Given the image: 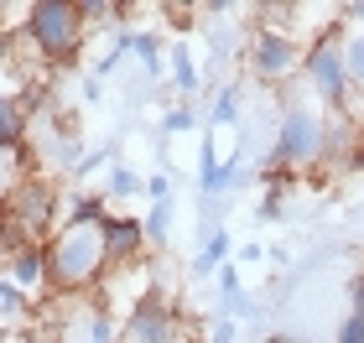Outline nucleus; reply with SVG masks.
Here are the masks:
<instances>
[{"instance_id":"1","label":"nucleus","mask_w":364,"mask_h":343,"mask_svg":"<svg viewBox=\"0 0 364 343\" xmlns=\"http://www.w3.org/2000/svg\"><path fill=\"white\" fill-rule=\"evenodd\" d=\"M109 281V255H105V234L99 229H78L63 224L47 239V286L58 297H84Z\"/></svg>"},{"instance_id":"2","label":"nucleus","mask_w":364,"mask_h":343,"mask_svg":"<svg viewBox=\"0 0 364 343\" xmlns=\"http://www.w3.org/2000/svg\"><path fill=\"white\" fill-rule=\"evenodd\" d=\"M21 37L47 68H68V62H78V53H84L89 21H84V11H78V0H31L26 21H21Z\"/></svg>"},{"instance_id":"3","label":"nucleus","mask_w":364,"mask_h":343,"mask_svg":"<svg viewBox=\"0 0 364 343\" xmlns=\"http://www.w3.org/2000/svg\"><path fill=\"white\" fill-rule=\"evenodd\" d=\"M0 203H6L16 234H21L26 244H47L63 229V192H58V183L47 172H26Z\"/></svg>"},{"instance_id":"4","label":"nucleus","mask_w":364,"mask_h":343,"mask_svg":"<svg viewBox=\"0 0 364 343\" xmlns=\"http://www.w3.org/2000/svg\"><path fill=\"white\" fill-rule=\"evenodd\" d=\"M302 78L312 84V94H318L328 109H349L354 104V84H349V68H343V26H323L318 37L307 42Z\"/></svg>"},{"instance_id":"5","label":"nucleus","mask_w":364,"mask_h":343,"mask_svg":"<svg viewBox=\"0 0 364 343\" xmlns=\"http://www.w3.org/2000/svg\"><path fill=\"white\" fill-rule=\"evenodd\" d=\"M307 42L296 37L291 26H266L260 21L250 37H245V68H250L260 84H287L291 73H302Z\"/></svg>"},{"instance_id":"6","label":"nucleus","mask_w":364,"mask_h":343,"mask_svg":"<svg viewBox=\"0 0 364 343\" xmlns=\"http://www.w3.org/2000/svg\"><path fill=\"white\" fill-rule=\"evenodd\" d=\"M271 161L276 167H291V172H307L323 161V114L312 104H287L281 109V125H276V141H271Z\"/></svg>"},{"instance_id":"7","label":"nucleus","mask_w":364,"mask_h":343,"mask_svg":"<svg viewBox=\"0 0 364 343\" xmlns=\"http://www.w3.org/2000/svg\"><path fill=\"white\" fill-rule=\"evenodd\" d=\"M120 343H182V317L167 291L146 286L120 322Z\"/></svg>"},{"instance_id":"8","label":"nucleus","mask_w":364,"mask_h":343,"mask_svg":"<svg viewBox=\"0 0 364 343\" xmlns=\"http://www.w3.org/2000/svg\"><path fill=\"white\" fill-rule=\"evenodd\" d=\"M63 317L53 322V343H120V328H114L109 307L105 302H78V297H63Z\"/></svg>"},{"instance_id":"9","label":"nucleus","mask_w":364,"mask_h":343,"mask_svg":"<svg viewBox=\"0 0 364 343\" xmlns=\"http://www.w3.org/2000/svg\"><path fill=\"white\" fill-rule=\"evenodd\" d=\"M99 234H105L109 276H114V271H136V266H146V250H151V239H146V219H141V214H125V208H114V214L99 224Z\"/></svg>"},{"instance_id":"10","label":"nucleus","mask_w":364,"mask_h":343,"mask_svg":"<svg viewBox=\"0 0 364 343\" xmlns=\"http://www.w3.org/2000/svg\"><path fill=\"white\" fill-rule=\"evenodd\" d=\"M250 183H260L255 172H245L240 167V156H219L213 151V141H203L198 146V192H203V198H224V192H245Z\"/></svg>"},{"instance_id":"11","label":"nucleus","mask_w":364,"mask_h":343,"mask_svg":"<svg viewBox=\"0 0 364 343\" xmlns=\"http://www.w3.org/2000/svg\"><path fill=\"white\" fill-rule=\"evenodd\" d=\"M26 146H31V109L21 94H0V151L26 161Z\"/></svg>"},{"instance_id":"12","label":"nucleus","mask_w":364,"mask_h":343,"mask_svg":"<svg viewBox=\"0 0 364 343\" xmlns=\"http://www.w3.org/2000/svg\"><path fill=\"white\" fill-rule=\"evenodd\" d=\"M114 214L109 198H105V187H73L68 198H63V224H78V229H99Z\"/></svg>"},{"instance_id":"13","label":"nucleus","mask_w":364,"mask_h":343,"mask_svg":"<svg viewBox=\"0 0 364 343\" xmlns=\"http://www.w3.org/2000/svg\"><path fill=\"white\" fill-rule=\"evenodd\" d=\"M6 276L16 286H47V244H21V250L6 255Z\"/></svg>"},{"instance_id":"14","label":"nucleus","mask_w":364,"mask_h":343,"mask_svg":"<svg viewBox=\"0 0 364 343\" xmlns=\"http://www.w3.org/2000/svg\"><path fill=\"white\" fill-rule=\"evenodd\" d=\"M114 42L125 47V53H136V62H141V73H151V78H161V68H167V47H161V37H151V31H130V26H120L114 31Z\"/></svg>"},{"instance_id":"15","label":"nucleus","mask_w":364,"mask_h":343,"mask_svg":"<svg viewBox=\"0 0 364 343\" xmlns=\"http://www.w3.org/2000/svg\"><path fill=\"white\" fill-rule=\"evenodd\" d=\"M167 73H172V89L177 94H198V84H203V68H198V58H193L188 42H172L167 47Z\"/></svg>"},{"instance_id":"16","label":"nucleus","mask_w":364,"mask_h":343,"mask_svg":"<svg viewBox=\"0 0 364 343\" xmlns=\"http://www.w3.org/2000/svg\"><path fill=\"white\" fill-rule=\"evenodd\" d=\"M99 187H105L109 203H125V198H141V192H146V177L136 167H125V161H109V172H105Z\"/></svg>"},{"instance_id":"17","label":"nucleus","mask_w":364,"mask_h":343,"mask_svg":"<svg viewBox=\"0 0 364 343\" xmlns=\"http://www.w3.org/2000/svg\"><path fill=\"white\" fill-rule=\"evenodd\" d=\"M229 250H235V244H229V229H208V239H203V250L193 255V276H219V266H229Z\"/></svg>"},{"instance_id":"18","label":"nucleus","mask_w":364,"mask_h":343,"mask_svg":"<svg viewBox=\"0 0 364 343\" xmlns=\"http://www.w3.org/2000/svg\"><path fill=\"white\" fill-rule=\"evenodd\" d=\"M343 68H349L354 94H364V26H343Z\"/></svg>"},{"instance_id":"19","label":"nucleus","mask_w":364,"mask_h":343,"mask_svg":"<svg viewBox=\"0 0 364 343\" xmlns=\"http://www.w3.org/2000/svg\"><path fill=\"white\" fill-rule=\"evenodd\" d=\"M141 219H146V239H151V244H167V239H172V219H177V198L151 203Z\"/></svg>"},{"instance_id":"20","label":"nucleus","mask_w":364,"mask_h":343,"mask_svg":"<svg viewBox=\"0 0 364 343\" xmlns=\"http://www.w3.org/2000/svg\"><path fill=\"white\" fill-rule=\"evenodd\" d=\"M240 114H245V99H240L235 84H224V89L208 99V125H240Z\"/></svg>"},{"instance_id":"21","label":"nucleus","mask_w":364,"mask_h":343,"mask_svg":"<svg viewBox=\"0 0 364 343\" xmlns=\"http://www.w3.org/2000/svg\"><path fill=\"white\" fill-rule=\"evenodd\" d=\"M31 312V302H26V286H16L11 276H0V322H21Z\"/></svg>"},{"instance_id":"22","label":"nucleus","mask_w":364,"mask_h":343,"mask_svg":"<svg viewBox=\"0 0 364 343\" xmlns=\"http://www.w3.org/2000/svg\"><path fill=\"white\" fill-rule=\"evenodd\" d=\"M109 161H114V141H105V146H94V151H84V161L73 167V177H78V187L89 183L94 172H109Z\"/></svg>"},{"instance_id":"23","label":"nucleus","mask_w":364,"mask_h":343,"mask_svg":"<svg viewBox=\"0 0 364 343\" xmlns=\"http://www.w3.org/2000/svg\"><path fill=\"white\" fill-rule=\"evenodd\" d=\"M208 47H213V53H208V73L219 68V62L235 58V37H229V26H224V21H208Z\"/></svg>"},{"instance_id":"24","label":"nucleus","mask_w":364,"mask_h":343,"mask_svg":"<svg viewBox=\"0 0 364 343\" xmlns=\"http://www.w3.org/2000/svg\"><path fill=\"white\" fill-rule=\"evenodd\" d=\"M120 6H125V0H78V11H84L89 26H99V21H120Z\"/></svg>"},{"instance_id":"25","label":"nucleus","mask_w":364,"mask_h":343,"mask_svg":"<svg viewBox=\"0 0 364 343\" xmlns=\"http://www.w3.org/2000/svg\"><path fill=\"white\" fill-rule=\"evenodd\" d=\"M193 125H198V114H193L188 104H177V109H167V114H161V136H188Z\"/></svg>"},{"instance_id":"26","label":"nucleus","mask_w":364,"mask_h":343,"mask_svg":"<svg viewBox=\"0 0 364 343\" xmlns=\"http://www.w3.org/2000/svg\"><path fill=\"white\" fill-rule=\"evenodd\" d=\"M333 343H364V312H343V322H338V333H333Z\"/></svg>"},{"instance_id":"27","label":"nucleus","mask_w":364,"mask_h":343,"mask_svg":"<svg viewBox=\"0 0 364 343\" xmlns=\"http://www.w3.org/2000/svg\"><path fill=\"white\" fill-rule=\"evenodd\" d=\"M208 343H240V322L213 312V322H208Z\"/></svg>"},{"instance_id":"28","label":"nucleus","mask_w":364,"mask_h":343,"mask_svg":"<svg viewBox=\"0 0 364 343\" xmlns=\"http://www.w3.org/2000/svg\"><path fill=\"white\" fill-rule=\"evenodd\" d=\"M281 208H287V192H281V187H266V198H260V208H255V219H281Z\"/></svg>"},{"instance_id":"29","label":"nucleus","mask_w":364,"mask_h":343,"mask_svg":"<svg viewBox=\"0 0 364 343\" xmlns=\"http://www.w3.org/2000/svg\"><path fill=\"white\" fill-rule=\"evenodd\" d=\"M146 198H151V203L177 198V192H172V172H151V177H146Z\"/></svg>"},{"instance_id":"30","label":"nucleus","mask_w":364,"mask_h":343,"mask_svg":"<svg viewBox=\"0 0 364 343\" xmlns=\"http://www.w3.org/2000/svg\"><path fill=\"white\" fill-rule=\"evenodd\" d=\"M213 281H219V297H240V266H235V260H229V266H219V276H213Z\"/></svg>"},{"instance_id":"31","label":"nucleus","mask_w":364,"mask_h":343,"mask_svg":"<svg viewBox=\"0 0 364 343\" xmlns=\"http://www.w3.org/2000/svg\"><path fill=\"white\" fill-rule=\"evenodd\" d=\"M343 26H364V0H349V6H343Z\"/></svg>"},{"instance_id":"32","label":"nucleus","mask_w":364,"mask_h":343,"mask_svg":"<svg viewBox=\"0 0 364 343\" xmlns=\"http://www.w3.org/2000/svg\"><path fill=\"white\" fill-rule=\"evenodd\" d=\"M235 6H240V0H208V11H213V21H229V16H235Z\"/></svg>"},{"instance_id":"33","label":"nucleus","mask_w":364,"mask_h":343,"mask_svg":"<svg viewBox=\"0 0 364 343\" xmlns=\"http://www.w3.org/2000/svg\"><path fill=\"white\" fill-rule=\"evenodd\" d=\"M349 307H354V312H364V271L354 276V286H349Z\"/></svg>"},{"instance_id":"34","label":"nucleus","mask_w":364,"mask_h":343,"mask_svg":"<svg viewBox=\"0 0 364 343\" xmlns=\"http://www.w3.org/2000/svg\"><path fill=\"white\" fill-rule=\"evenodd\" d=\"M260 6H302V0H260Z\"/></svg>"},{"instance_id":"35","label":"nucleus","mask_w":364,"mask_h":343,"mask_svg":"<svg viewBox=\"0 0 364 343\" xmlns=\"http://www.w3.org/2000/svg\"><path fill=\"white\" fill-rule=\"evenodd\" d=\"M6 11H11V0H0V21H6Z\"/></svg>"},{"instance_id":"36","label":"nucleus","mask_w":364,"mask_h":343,"mask_svg":"<svg viewBox=\"0 0 364 343\" xmlns=\"http://www.w3.org/2000/svg\"><path fill=\"white\" fill-rule=\"evenodd\" d=\"M172 6H182V11H188V6H198V0H172Z\"/></svg>"},{"instance_id":"37","label":"nucleus","mask_w":364,"mask_h":343,"mask_svg":"<svg viewBox=\"0 0 364 343\" xmlns=\"http://www.w3.org/2000/svg\"><path fill=\"white\" fill-rule=\"evenodd\" d=\"M287 343H307V338H287Z\"/></svg>"},{"instance_id":"38","label":"nucleus","mask_w":364,"mask_h":343,"mask_svg":"<svg viewBox=\"0 0 364 343\" xmlns=\"http://www.w3.org/2000/svg\"><path fill=\"white\" fill-rule=\"evenodd\" d=\"M0 167H6V151H0Z\"/></svg>"}]
</instances>
